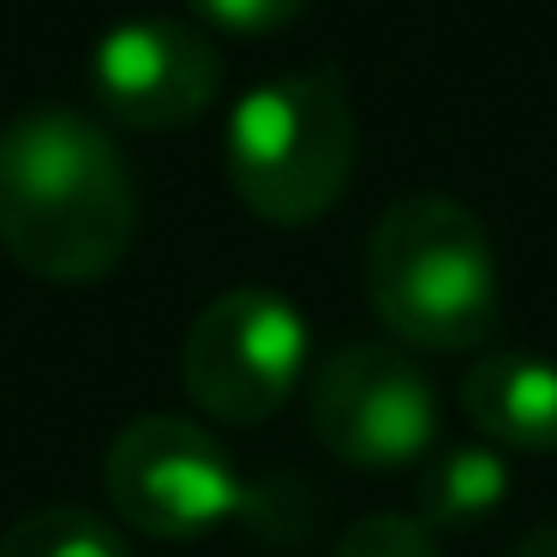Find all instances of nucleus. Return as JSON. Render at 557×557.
Returning a JSON list of instances; mask_svg holds the SVG:
<instances>
[{
    "label": "nucleus",
    "mask_w": 557,
    "mask_h": 557,
    "mask_svg": "<svg viewBox=\"0 0 557 557\" xmlns=\"http://www.w3.org/2000/svg\"><path fill=\"white\" fill-rule=\"evenodd\" d=\"M306 377V318L270 288H228L193 318L181 384L210 420L264 425Z\"/></svg>",
    "instance_id": "nucleus-5"
},
{
    "label": "nucleus",
    "mask_w": 557,
    "mask_h": 557,
    "mask_svg": "<svg viewBox=\"0 0 557 557\" xmlns=\"http://www.w3.org/2000/svg\"><path fill=\"white\" fill-rule=\"evenodd\" d=\"M193 13L234 37H270L306 13V0H193Z\"/></svg>",
    "instance_id": "nucleus-12"
},
{
    "label": "nucleus",
    "mask_w": 557,
    "mask_h": 557,
    "mask_svg": "<svg viewBox=\"0 0 557 557\" xmlns=\"http://www.w3.org/2000/svg\"><path fill=\"white\" fill-rule=\"evenodd\" d=\"M102 485L114 516L145 540H198L252 504L228 449L181 413H145L126 425L109 444Z\"/></svg>",
    "instance_id": "nucleus-6"
},
{
    "label": "nucleus",
    "mask_w": 557,
    "mask_h": 557,
    "mask_svg": "<svg viewBox=\"0 0 557 557\" xmlns=\"http://www.w3.org/2000/svg\"><path fill=\"white\" fill-rule=\"evenodd\" d=\"M306 420L336 461L366 473H401L437 449V389L408 360V348L342 342L330 360H318Z\"/></svg>",
    "instance_id": "nucleus-4"
},
{
    "label": "nucleus",
    "mask_w": 557,
    "mask_h": 557,
    "mask_svg": "<svg viewBox=\"0 0 557 557\" xmlns=\"http://www.w3.org/2000/svg\"><path fill=\"white\" fill-rule=\"evenodd\" d=\"M366 300L408 348H480L504 306L485 222L444 193L389 205L366 240Z\"/></svg>",
    "instance_id": "nucleus-2"
},
{
    "label": "nucleus",
    "mask_w": 557,
    "mask_h": 557,
    "mask_svg": "<svg viewBox=\"0 0 557 557\" xmlns=\"http://www.w3.org/2000/svg\"><path fill=\"white\" fill-rule=\"evenodd\" d=\"M461 413L504 456H557V360L504 348L468 366Z\"/></svg>",
    "instance_id": "nucleus-8"
},
{
    "label": "nucleus",
    "mask_w": 557,
    "mask_h": 557,
    "mask_svg": "<svg viewBox=\"0 0 557 557\" xmlns=\"http://www.w3.org/2000/svg\"><path fill=\"white\" fill-rule=\"evenodd\" d=\"M504 557H557V521H545V528H533V533H521L516 545H509Z\"/></svg>",
    "instance_id": "nucleus-13"
},
{
    "label": "nucleus",
    "mask_w": 557,
    "mask_h": 557,
    "mask_svg": "<svg viewBox=\"0 0 557 557\" xmlns=\"http://www.w3.org/2000/svg\"><path fill=\"white\" fill-rule=\"evenodd\" d=\"M360 133L342 73H282L252 85L228 114V181L258 222L306 228L348 193Z\"/></svg>",
    "instance_id": "nucleus-3"
},
{
    "label": "nucleus",
    "mask_w": 557,
    "mask_h": 557,
    "mask_svg": "<svg viewBox=\"0 0 557 557\" xmlns=\"http://www.w3.org/2000/svg\"><path fill=\"white\" fill-rule=\"evenodd\" d=\"M97 102L133 133H174L222 90V54L181 18H126L90 54Z\"/></svg>",
    "instance_id": "nucleus-7"
},
{
    "label": "nucleus",
    "mask_w": 557,
    "mask_h": 557,
    "mask_svg": "<svg viewBox=\"0 0 557 557\" xmlns=\"http://www.w3.org/2000/svg\"><path fill=\"white\" fill-rule=\"evenodd\" d=\"M0 557H133V545L114 521L90 516V509L49 504L0 533Z\"/></svg>",
    "instance_id": "nucleus-10"
},
{
    "label": "nucleus",
    "mask_w": 557,
    "mask_h": 557,
    "mask_svg": "<svg viewBox=\"0 0 557 557\" xmlns=\"http://www.w3.org/2000/svg\"><path fill=\"white\" fill-rule=\"evenodd\" d=\"M138 234V186L97 121L25 109L0 126V252L37 282H102Z\"/></svg>",
    "instance_id": "nucleus-1"
},
{
    "label": "nucleus",
    "mask_w": 557,
    "mask_h": 557,
    "mask_svg": "<svg viewBox=\"0 0 557 557\" xmlns=\"http://www.w3.org/2000/svg\"><path fill=\"white\" fill-rule=\"evenodd\" d=\"M330 557H444L432 540V528H420L413 516H360L348 533L336 540Z\"/></svg>",
    "instance_id": "nucleus-11"
},
{
    "label": "nucleus",
    "mask_w": 557,
    "mask_h": 557,
    "mask_svg": "<svg viewBox=\"0 0 557 557\" xmlns=\"http://www.w3.org/2000/svg\"><path fill=\"white\" fill-rule=\"evenodd\" d=\"M504 497H509L504 449H492L485 437L480 444H437L420 461V480H413V521L432 533L480 528Z\"/></svg>",
    "instance_id": "nucleus-9"
}]
</instances>
